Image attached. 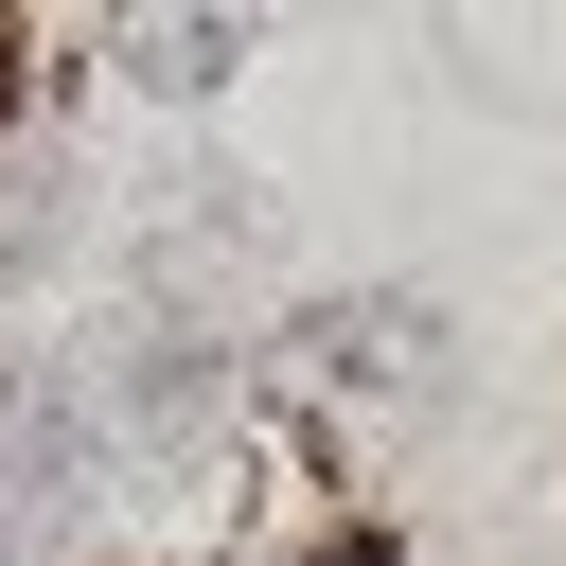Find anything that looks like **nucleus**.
Listing matches in <instances>:
<instances>
[{
  "label": "nucleus",
  "instance_id": "f257e3e1",
  "mask_svg": "<svg viewBox=\"0 0 566 566\" xmlns=\"http://www.w3.org/2000/svg\"><path fill=\"white\" fill-rule=\"evenodd\" d=\"M424 354H442V318L389 301V283H336V301L265 318V389H389V371H424Z\"/></svg>",
  "mask_w": 566,
  "mask_h": 566
},
{
  "label": "nucleus",
  "instance_id": "f03ea898",
  "mask_svg": "<svg viewBox=\"0 0 566 566\" xmlns=\"http://www.w3.org/2000/svg\"><path fill=\"white\" fill-rule=\"evenodd\" d=\"M230 53H248V0H124V18H106V71H124L142 106L230 88Z\"/></svg>",
  "mask_w": 566,
  "mask_h": 566
},
{
  "label": "nucleus",
  "instance_id": "7ed1b4c3",
  "mask_svg": "<svg viewBox=\"0 0 566 566\" xmlns=\"http://www.w3.org/2000/svg\"><path fill=\"white\" fill-rule=\"evenodd\" d=\"M53 230H71V159H53V124H0V283H35Z\"/></svg>",
  "mask_w": 566,
  "mask_h": 566
}]
</instances>
